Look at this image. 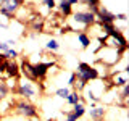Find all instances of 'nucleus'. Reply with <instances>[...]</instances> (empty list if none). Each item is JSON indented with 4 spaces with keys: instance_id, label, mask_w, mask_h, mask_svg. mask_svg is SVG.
I'll return each mask as SVG.
<instances>
[{
    "instance_id": "obj_1",
    "label": "nucleus",
    "mask_w": 129,
    "mask_h": 121,
    "mask_svg": "<svg viewBox=\"0 0 129 121\" xmlns=\"http://www.w3.org/2000/svg\"><path fill=\"white\" fill-rule=\"evenodd\" d=\"M15 111L18 113V115H21L23 118H39V110L37 107H36L32 102L29 100H18V102L15 103Z\"/></svg>"
},
{
    "instance_id": "obj_2",
    "label": "nucleus",
    "mask_w": 129,
    "mask_h": 121,
    "mask_svg": "<svg viewBox=\"0 0 129 121\" xmlns=\"http://www.w3.org/2000/svg\"><path fill=\"white\" fill-rule=\"evenodd\" d=\"M24 0H0V13L7 19H13L19 8L23 7Z\"/></svg>"
},
{
    "instance_id": "obj_3",
    "label": "nucleus",
    "mask_w": 129,
    "mask_h": 121,
    "mask_svg": "<svg viewBox=\"0 0 129 121\" xmlns=\"http://www.w3.org/2000/svg\"><path fill=\"white\" fill-rule=\"evenodd\" d=\"M16 94H18L21 99H24V100H31L32 99H36L37 97V94H39V89H37V86L36 84H32L31 81H21V82H18V87H16Z\"/></svg>"
},
{
    "instance_id": "obj_4",
    "label": "nucleus",
    "mask_w": 129,
    "mask_h": 121,
    "mask_svg": "<svg viewBox=\"0 0 129 121\" xmlns=\"http://www.w3.org/2000/svg\"><path fill=\"white\" fill-rule=\"evenodd\" d=\"M71 18L78 26H82V27H90L97 23L95 15L90 13V11H87V10H79V11H76V13H71Z\"/></svg>"
},
{
    "instance_id": "obj_5",
    "label": "nucleus",
    "mask_w": 129,
    "mask_h": 121,
    "mask_svg": "<svg viewBox=\"0 0 129 121\" xmlns=\"http://www.w3.org/2000/svg\"><path fill=\"white\" fill-rule=\"evenodd\" d=\"M95 19H97V23L99 24H103V23H107V24H115V13H111L108 8H105V7H100L99 8V11L95 13Z\"/></svg>"
},
{
    "instance_id": "obj_6",
    "label": "nucleus",
    "mask_w": 129,
    "mask_h": 121,
    "mask_svg": "<svg viewBox=\"0 0 129 121\" xmlns=\"http://www.w3.org/2000/svg\"><path fill=\"white\" fill-rule=\"evenodd\" d=\"M27 24H29V29L37 32V34H40V32H44V26H45V18H44L42 15H32L29 18V21H27Z\"/></svg>"
},
{
    "instance_id": "obj_7",
    "label": "nucleus",
    "mask_w": 129,
    "mask_h": 121,
    "mask_svg": "<svg viewBox=\"0 0 129 121\" xmlns=\"http://www.w3.org/2000/svg\"><path fill=\"white\" fill-rule=\"evenodd\" d=\"M53 63H42V62H39V63H32V66H34V74H36V79L37 81H44L45 79V76H47V73H48V68L52 66Z\"/></svg>"
},
{
    "instance_id": "obj_8",
    "label": "nucleus",
    "mask_w": 129,
    "mask_h": 121,
    "mask_svg": "<svg viewBox=\"0 0 129 121\" xmlns=\"http://www.w3.org/2000/svg\"><path fill=\"white\" fill-rule=\"evenodd\" d=\"M127 66L124 70H116V74L111 76V84L116 87H123L124 84H127Z\"/></svg>"
},
{
    "instance_id": "obj_9",
    "label": "nucleus",
    "mask_w": 129,
    "mask_h": 121,
    "mask_svg": "<svg viewBox=\"0 0 129 121\" xmlns=\"http://www.w3.org/2000/svg\"><path fill=\"white\" fill-rule=\"evenodd\" d=\"M19 73H23V74L26 76L27 81H31V82H37V79H36V74H34V66H32L31 62L24 60V62L21 63V66H19Z\"/></svg>"
},
{
    "instance_id": "obj_10",
    "label": "nucleus",
    "mask_w": 129,
    "mask_h": 121,
    "mask_svg": "<svg viewBox=\"0 0 129 121\" xmlns=\"http://www.w3.org/2000/svg\"><path fill=\"white\" fill-rule=\"evenodd\" d=\"M105 113H107V108L100 107V105H95L94 108H90L89 110V118H92L94 121H102Z\"/></svg>"
},
{
    "instance_id": "obj_11",
    "label": "nucleus",
    "mask_w": 129,
    "mask_h": 121,
    "mask_svg": "<svg viewBox=\"0 0 129 121\" xmlns=\"http://www.w3.org/2000/svg\"><path fill=\"white\" fill-rule=\"evenodd\" d=\"M56 8L60 10L61 16H64V18L71 16V13H73V5H70L66 0H60V2H56Z\"/></svg>"
},
{
    "instance_id": "obj_12",
    "label": "nucleus",
    "mask_w": 129,
    "mask_h": 121,
    "mask_svg": "<svg viewBox=\"0 0 129 121\" xmlns=\"http://www.w3.org/2000/svg\"><path fill=\"white\" fill-rule=\"evenodd\" d=\"M7 74L8 78H18L19 74V65L15 62V60H8V65H7Z\"/></svg>"
},
{
    "instance_id": "obj_13",
    "label": "nucleus",
    "mask_w": 129,
    "mask_h": 121,
    "mask_svg": "<svg viewBox=\"0 0 129 121\" xmlns=\"http://www.w3.org/2000/svg\"><path fill=\"white\" fill-rule=\"evenodd\" d=\"M64 100H66V103H68V105H71V107H73V105H76V103L82 102V97H81V94H79L78 90H71Z\"/></svg>"
},
{
    "instance_id": "obj_14",
    "label": "nucleus",
    "mask_w": 129,
    "mask_h": 121,
    "mask_svg": "<svg viewBox=\"0 0 129 121\" xmlns=\"http://www.w3.org/2000/svg\"><path fill=\"white\" fill-rule=\"evenodd\" d=\"M78 40H79V44H81L82 48H89V45H90V37H89V34L86 31L78 32Z\"/></svg>"
},
{
    "instance_id": "obj_15",
    "label": "nucleus",
    "mask_w": 129,
    "mask_h": 121,
    "mask_svg": "<svg viewBox=\"0 0 129 121\" xmlns=\"http://www.w3.org/2000/svg\"><path fill=\"white\" fill-rule=\"evenodd\" d=\"M73 113H74L76 116H78V119L79 118H82L84 115H86V105H84L82 102H79V103H76V105H73V110H71Z\"/></svg>"
},
{
    "instance_id": "obj_16",
    "label": "nucleus",
    "mask_w": 129,
    "mask_h": 121,
    "mask_svg": "<svg viewBox=\"0 0 129 121\" xmlns=\"http://www.w3.org/2000/svg\"><path fill=\"white\" fill-rule=\"evenodd\" d=\"M10 95V86L5 82V81H0V103Z\"/></svg>"
},
{
    "instance_id": "obj_17",
    "label": "nucleus",
    "mask_w": 129,
    "mask_h": 121,
    "mask_svg": "<svg viewBox=\"0 0 129 121\" xmlns=\"http://www.w3.org/2000/svg\"><path fill=\"white\" fill-rule=\"evenodd\" d=\"M86 7H87V11H90V13L95 15L102 5H100V0H89V2L86 3Z\"/></svg>"
},
{
    "instance_id": "obj_18",
    "label": "nucleus",
    "mask_w": 129,
    "mask_h": 121,
    "mask_svg": "<svg viewBox=\"0 0 129 121\" xmlns=\"http://www.w3.org/2000/svg\"><path fill=\"white\" fill-rule=\"evenodd\" d=\"M45 48H47V50H50V52H56V50L60 48V42H58L56 39L52 37V39H48V40H47Z\"/></svg>"
},
{
    "instance_id": "obj_19",
    "label": "nucleus",
    "mask_w": 129,
    "mask_h": 121,
    "mask_svg": "<svg viewBox=\"0 0 129 121\" xmlns=\"http://www.w3.org/2000/svg\"><path fill=\"white\" fill-rule=\"evenodd\" d=\"M127 97H129V84H124V86L121 87L119 94H118V99H119V100H123V102H126Z\"/></svg>"
},
{
    "instance_id": "obj_20",
    "label": "nucleus",
    "mask_w": 129,
    "mask_h": 121,
    "mask_svg": "<svg viewBox=\"0 0 129 121\" xmlns=\"http://www.w3.org/2000/svg\"><path fill=\"white\" fill-rule=\"evenodd\" d=\"M2 53L5 55V58H7V60H16V56H18V52H16L13 47H10L7 52H2Z\"/></svg>"
},
{
    "instance_id": "obj_21",
    "label": "nucleus",
    "mask_w": 129,
    "mask_h": 121,
    "mask_svg": "<svg viewBox=\"0 0 129 121\" xmlns=\"http://www.w3.org/2000/svg\"><path fill=\"white\" fill-rule=\"evenodd\" d=\"M70 92H71V90H70L68 87H60V89H56V90H55V95L60 97V99H66Z\"/></svg>"
},
{
    "instance_id": "obj_22",
    "label": "nucleus",
    "mask_w": 129,
    "mask_h": 121,
    "mask_svg": "<svg viewBox=\"0 0 129 121\" xmlns=\"http://www.w3.org/2000/svg\"><path fill=\"white\" fill-rule=\"evenodd\" d=\"M44 7L47 8V10H55L56 8V0H44Z\"/></svg>"
},
{
    "instance_id": "obj_23",
    "label": "nucleus",
    "mask_w": 129,
    "mask_h": 121,
    "mask_svg": "<svg viewBox=\"0 0 129 121\" xmlns=\"http://www.w3.org/2000/svg\"><path fill=\"white\" fill-rule=\"evenodd\" d=\"M127 15L126 13H116L115 15V21H126Z\"/></svg>"
},
{
    "instance_id": "obj_24",
    "label": "nucleus",
    "mask_w": 129,
    "mask_h": 121,
    "mask_svg": "<svg viewBox=\"0 0 129 121\" xmlns=\"http://www.w3.org/2000/svg\"><path fill=\"white\" fill-rule=\"evenodd\" d=\"M74 82H76V73H71V74H70V79H68V84L73 87V86H74Z\"/></svg>"
},
{
    "instance_id": "obj_25",
    "label": "nucleus",
    "mask_w": 129,
    "mask_h": 121,
    "mask_svg": "<svg viewBox=\"0 0 129 121\" xmlns=\"http://www.w3.org/2000/svg\"><path fill=\"white\" fill-rule=\"evenodd\" d=\"M5 42H7V45H8V47H13L15 44H16V42H15V39H8V40H5Z\"/></svg>"
},
{
    "instance_id": "obj_26",
    "label": "nucleus",
    "mask_w": 129,
    "mask_h": 121,
    "mask_svg": "<svg viewBox=\"0 0 129 121\" xmlns=\"http://www.w3.org/2000/svg\"><path fill=\"white\" fill-rule=\"evenodd\" d=\"M68 3H70V5H78L79 3V0H66Z\"/></svg>"
},
{
    "instance_id": "obj_27",
    "label": "nucleus",
    "mask_w": 129,
    "mask_h": 121,
    "mask_svg": "<svg viewBox=\"0 0 129 121\" xmlns=\"http://www.w3.org/2000/svg\"><path fill=\"white\" fill-rule=\"evenodd\" d=\"M87 2H89V0H79V3H84V5H86Z\"/></svg>"
},
{
    "instance_id": "obj_28",
    "label": "nucleus",
    "mask_w": 129,
    "mask_h": 121,
    "mask_svg": "<svg viewBox=\"0 0 129 121\" xmlns=\"http://www.w3.org/2000/svg\"><path fill=\"white\" fill-rule=\"evenodd\" d=\"M61 121H70V119H68V118H64V119H61Z\"/></svg>"
}]
</instances>
